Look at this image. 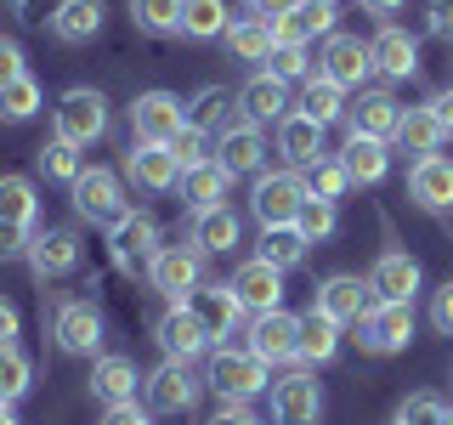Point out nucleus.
<instances>
[{
	"label": "nucleus",
	"instance_id": "nucleus-1",
	"mask_svg": "<svg viewBox=\"0 0 453 425\" xmlns=\"http://www.w3.org/2000/svg\"><path fill=\"white\" fill-rule=\"evenodd\" d=\"M204 386L221 397V403H250V397H261L266 386H273V368H266L255 352H233V346H221L216 358H210L204 368Z\"/></svg>",
	"mask_w": 453,
	"mask_h": 425
},
{
	"label": "nucleus",
	"instance_id": "nucleus-2",
	"mask_svg": "<svg viewBox=\"0 0 453 425\" xmlns=\"http://www.w3.org/2000/svg\"><path fill=\"white\" fill-rule=\"evenodd\" d=\"M51 120H57V136H63V142H74V148H91V142L108 136V97L91 91V85H68V91L57 97Z\"/></svg>",
	"mask_w": 453,
	"mask_h": 425
},
{
	"label": "nucleus",
	"instance_id": "nucleus-3",
	"mask_svg": "<svg viewBox=\"0 0 453 425\" xmlns=\"http://www.w3.org/2000/svg\"><path fill=\"white\" fill-rule=\"evenodd\" d=\"M306 198H311V188H306L301 170H261L255 188H250V210H255L261 227H289L295 216H301Z\"/></svg>",
	"mask_w": 453,
	"mask_h": 425
},
{
	"label": "nucleus",
	"instance_id": "nucleus-4",
	"mask_svg": "<svg viewBox=\"0 0 453 425\" xmlns=\"http://www.w3.org/2000/svg\"><path fill=\"white\" fill-rule=\"evenodd\" d=\"M181 131H188V108H181V97L142 91L131 103V142H142V148H170Z\"/></svg>",
	"mask_w": 453,
	"mask_h": 425
},
{
	"label": "nucleus",
	"instance_id": "nucleus-5",
	"mask_svg": "<svg viewBox=\"0 0 453 425\" xmlns=\"http://www.w3.org/2000/svg\"><path fill=\"white\" fill-rule=\"evenodd\" d=\"M414 340V301H374L357 323V346L368 358H391Z\"/></svg>",
	"mask_w": 453,
	"mask_h": 425
},
{
	"label": "nucleus",
	"instance_id": "nucleus-6",
	"mask_svg": "<svg viewBox=\"0 0 453 425\" xmlns=\"http://www.w3.org/2000/svg\"><path fill=\"white\" fill-rule=\"evenodd\" d=\"M148 283L165 295L170 306H181V301L198 290V283H204V255H198L193 244H165V250L148 261Z\"/></svg>",
	"mask_w": 453,
	"mask_h": 425
},
{
	"label": "nucleus",
	"instance_id": "nucleus-7",
	"mask_svg": "<svg viewBox=\"0 0 453 425\" xmlns=\"http://www.w3.org/2000/svg\"><path fill=\"white\" fill-rule=\"evenodd\" d=\"M108 250H113V261H119L125 273H148V261L165 250V233H159V221H153V216L125 210V216L108 227Z\"/></svg>",
	"mask_w": 453,
	"mask_h": 425
},
{
	"label": "nucleus",
	"instance_id": "nucleus-8",
	"mask_svg": "<svg viewBox=\"0 0 453 425\" xmlns=\"http://www.w3.org/2000/svg\"><path fill=\"white\" fill-rule=\"evenodd\" d=\"M74 210H80V221H119L125 216V182L113 176V170H103V165H85L80 170V182L74 188Z\"/></svg>",
	"mask_w": 453,
	"mask_h": 425
},
{
	"label": "nucleus",
	"instance_id": "nucleus-9",
	"mask_svg": "<svg viewBox=\"0 0 453 425\" xmlns=\"http://www.w3.org/2000/svg\"><path fill=\"white\" fill-rule=\"evenodd\" d=\"M51 335L68 358H96L103 352V312L91 301H63L51 312Z\"/></svg>",
	"mask_w": 453,
	"mask_h": 425
},
{
	"label": "nucleus",
	"instance_id": "nucleus-10",
	"mask_svg": "<svg viewBox=\"0 0 453 425\" xmlns=\"http://www.w3.org/2000/svg\"><path fill=\"white\" fill-rule=\"evenodd\" d=\"M250 352H255L266 368L301 358V318H295V312H283V306H278V312H261V318L250 323Z\"/></svg>",
	"mask_w": 453,
	"mask_h": 425
},
{
	"label": "nucleus",
	"instance_id": "nucleus-11",
	"mask_svg": "<svg viewBox=\"0 0 453 425\" xmlns=\"http://www.w3.org/2000/svg\"><path fill=\"white\" fill-rule=\"evenodd\" d=\"M142 397H148L153 414H188V408L198 403V380H193L188 363H170L165 358L148 380H142Z\"/></svg>",
	"mask_w": 453,
	"mask_h": 425
},
{
	"label": "nucleus",
	"instance_id": "nucleus-12",
	"mask_svg": "<svg viewBox=\"0 0 453 425\" xmlns=\"http://www.w3.org/2000/svg\"><path fill=\"white\" fill-rule=\"evenodd\" d=\"M323 420V391L306 368L283 375L273 386V425H318Z\"/></svg>",
	"mask_w": 453,
	"mask_h": 425
},
{
	"label": "nucleus",
	"instance_id": "nucleus-13",
	"mask_svg": "<svg viewBox=\"0 0 453 425\" xmlns=\"http://www.w3.org/2000/svg\"><path fill=\"white\" fill-rule=\"evenodd\" d=\"M216 165L226 170V176H261V165H266V131H261V125H250V120L226 125V131L216 136Z\"/></svg>",
	"mask_w": 453,
	"mask_h": 425
},
{
	"label": "nucleus",
	"instance_id": "nucleus-14",
	"mask_svg": "<svg viewBox=\"0 0 453 425\" xmlns=\"http://www.w3.org/2000/svg\"><path fill=\"white\" fill-rule=\"evenodd\" d=\"M226 290L238 295V306H244L250 318H261V312H278V306H283V273H278V267H266L261 255H250V261L233 273V283H226Z\"/></svg>",
	"mask_w": 453,
	"mask_h": 425
},
{
	"label": "nucleus",
	"instance_id": "nucleus-15",
	"mask_svg": "<svg viewBox=\"0 0 453 425\" xmlns=\"http://www.w3.org/2000/svg\"><path fill=\"white\" fill-rule=\"evenodd\" d=\"M181 306L198 318V329L210 335V346H216V340H226V335L238 329V318H244V306H238V295L226 290V283H198V290H193Z\"/></svg>",
	"mask_w": 453,
	"mask_h": 425
},
{
	"label": "nucleus",
	"instance_id": "nucleus-16",
	"mask_svg": "<svg viewBox=\"0 0 453 425\" xmlns=\"http://www.w3.org/2000/svg\"><path fill=\"white\" fill-rule=\"evenodd\" d=\"M318 74L334 80L340 91H351V85H363L368 74H374V51H368L357 35H329V46H323V57H318Z\"/></svg>",
	"mask_w": 453,
	"mask_h": 425
},
{
	"label": "nucleus",
	"instance_id": "nucleus-17",
	"mask_svg": "<svg viewBox=\"0 0 453 425\" xmlns=\"http://www.w3.org/2000/svg\"><path fill=\"white\" fill-rule=\"evenodd\" d=\"M368 306H374V290H368L363 278H351V273H334V278L318 283V312L334 318L340 329H346V323H363Z\"/></svg>",
	"mask_w": 453,
	"mask_h": 425
},
{
	"label": "nucleus",
	"instance_id": "nucleus-18",
	"mask_svg": "<svg viewBox=\"0 0 453 425\" xmlns=\"http://www.w3.org/2000/svg\"><path fill=\"white\" fill-rule=\"evenodd\" d=\"M334 23H340V6H334V0H295V12L273 23V35L283 40V46H311L318 35L329 40Z\"/></svg>",
	"mask_w": 453,
	"mask_h": 425
},
{
	"label": "nucleus",
	"instance_id": "nucleus-19",
	"mask_svg": "<svg viewBox=\"0 0 453 425\" xmlns=\"http://www.w3.org/2000/svg\"><path fill=\"white\" fill-rule=\"evenodd\" d=\"M28 267H35V278H68L80 267V233L74 227H46V233H35V250H28Z\"/></svg>",
	"mask_w": 453,
	"mask_h": 425
},
{
	"label": "nucleus",
	"instance_id": "nucleus-20",
	"mask_svg": "<svg viewBox=\"0 0 453 425\" xmlns=\"http://www.w3.org/2000/svg\"><path fill=\"white\" fill-rule=\"evenodd\" d=\"M153 340H159V352L170 363H193L198 352H210V335L198 329V318L188 306H170L159 323H153Z\"/></svg>",
	"mask_w": 453,
	"mask_h": 425
},
{
	"label": "nucleus",
	"instance_id": "nucleus-21",
	"mask_svg": "<svg viewBox=\"0 0 453 425\" xmlns=\"http://www.w3.org/2000/svg\"><path fill=\"white\" fill-rule=\"evenodd\" d=\"M368 290H374V301H414L419 295V261L408 250H386L374 261V273H368Z\"/></svg>",
	"mask_w": 453,
	"mask_h": 425
},
{
	"label": "nucleus",
	"instance_id": "nucleus-22",
	"mask_svg": "<svg viewBox=\"0 0 453 425\" xmlns=\"http://www.w3.org/2000/svg\"><path fill=\"white\" fill-rule=\"evenodd\" d=\"M408 193H414V205H425V210H453V159L448 153H425V159H414V170H408Z\"/></svg>",
	"mask_w": 453,
	"mask_h": 425
},
{
	"label": "nucleus",
	"instance_id": "nucleus-23",
	"mask_svg": "<svg viewBox=\"0 0 453 425\" xmlns=\"http://www.w3.org/2000/svg\"><path fill=\"white\" fill-rule=\"evenodd\" d=\"M396 120H403V103H396L391 91H363L357 103L346 108L351 136H374V142H391L396 136Z\"/></svg>",
	"mask_w": 453,
	"mask_h": 425
},
{
	"label": "nucleus",
	"instance_id": "nucleus-24",
	"mask_svg": "<svg viewBox=\"0 0 453 425\" xmlns=\"http://www.w3.org/2000/svg\"><path fill=\"white\" fill-rule=\"evenodd\" d=\"M125 176H131L142 193H170L181 182V165H176L170 148H142V142H131V153H125Z\"/></svg>",
	"mask_w": 453,
	"mask_h": 425
},
{
	"label": "nucleus",
	"instance_id": "nucleus-25",
	"mask_svg": "<svg viewBox=\"0 0 453 425\" xmlns=\"http://www.w3.org/2000/svg\"><path fill=\"white\" fill-rule=\"evenodd\" d=\"M103 18H108L103 0H57L46 23H51V35L63 40V46H85V40L103 35Z\"/></svg>",
	"mask_w": 453,
	"mask_h": 425
},
{
	"label": "nucleus",
	"instance_id": "nucleus-26",
	"mask_svg": "<svg viewBox=\"0 0 453 425\" xmlns=\"http://www.w3.org/2000/svg\"><path fill=\"white\" fill-rule=\"evenodd\" d=\"M148 375H136V363L131 358H119V352H108V358H96L91 363V397L103 408H113V403H136V386Z\"/></svg>",
	"mask_w": 453,
	"mask_h": 425
},
{
	"label": "nucleus",
	"instance_id": "nucleus-27",
	"mask_svg": "<svg viewBox=\"0 0 453 425\" xmlns=\"http://www.w3.org/2000/svg\"><path fill=\"white\" fill-rule=\"evenodd\" d=\"M368 51H374V74H386V80H408L419 68V46H414V35L408 28H396L386 23L374 40H368Z\"/></svg>",
	"mask_w": 453,
	"mask_h": 425
},
{
	"label": "nucleus",
	"instance_id": "nucleus-28",
	"mask_svg": "<svg viewBox=\"0 0 453 425\" xmlns=\"http://www.w3.org/2000/svg\"><path fill=\"white\" fill-rule=\"evenodd\" d=\"M278 153H283L295 170H301V165H318V159H323V125L306 120L301 108H289V113L278 120Z\"/></svg>",
	"mask_w": 453,
	"mask_h": 425
},
{
	"label": "nucleus",
	"instance_id": "nucleus-29",
	"mask_svg": "<svg viewBox=\"0 0 453 425\" xmlns=\"http://www.w3.org/2000/svg\"><path fill=\"white\" fill-rule=\"evenodd\" d=\"M188 244H193L198 255H226V250H238V216H233L226 205H216V210H193Z\"/></svg>",
	"mask_w": 453,
	"mask_h": 425
},
{
	"label": "nucleus",
	"instance_id": "nucleus-30",
	"mask_svg": "<svg viewBox=\"0 0 453 425\" xmlns=\"http://www.w3.org/2000/svg\"><path fill=\"white\" fill-rule=\"evenodd\" d=\"M238 108H244L250 125H278L289 113V85L273 80V74H255L244 91H238Z\"/></svg>",
	"mask_w": 453,
	"mask_h": 425
},
{
	"label": "nucleus",
	"instance_id": "nucleus-31",
	"mask_svg": "<svg viewBox=\"0 0 453 425\" xmlns=\"http://www.w3.org/2000/svg\"><path fill=\"white\" fill-rule=\"evenodd\" d=\"M340 165H346V176H351V188H374L380 176L391 170V153H386V142H374V136H346V148H340Z\"/></svg>",
	"mask_w": 453,
	"mask_h": 425
},
{
	"label": "nucleus",
	"instance_id": "nucleus-32",
	"mask_svg": "<svg viewBox=\"0 0 453 425\" xmlns=\"http://www.w3.org/2000/svg\"><path fill=\"white\" fill-rule=\"evenodd\" d=\"M442 125H436V113H431V103H425V108H403V120H396V148H403V153H414V159H425V153H436V148H442Z\"/></svg>",
	"mask_w": 453,
	"mask_h": 425
},
{
	"label": "nucleus",
	"instance_id": "nucleus-33",
	"mask_svg": "<svg viewBox=\"0 0 453 425\" xmlns=\"http://www.w3.org/2000/svg\"><path fill=\"white\" fill-rule=\"evenodd\" d=\"M221 40H226V51H233L238 63H266L273 46H278V35H273V23H266V18H233Z\"/></svg>",
	"mask_w": 453,
	"mask_h": 425
},
{
	"label": "nucleus",
	"instance_id": "nucleus-34",
	"mask_svg": "<svg viewBox=\"0 0 453 425\" xmlns=\"http://www.w3.org/2000/svg\"><path fill=\"white\" fill-rule=\"evenodd\" d=\"M226 188H233V176L210 159V165H198V170H181V198H188V210H216L226 205Z\"/></svg>",
	"mask_w": 453,
	"mask_h": 425
},
{
	"label": "nucleus",
	"instance_id": "nucleus-35",
	"mask_svg": "<svg viewBox=\"0 0 453 425\" xmlns=\"http://www.w3.org/2000/svg\"><path fill=\"white\" fill-rule=\"evenodd\" d=\"M233 103L238 97H226V85H204V91L188 103V125L204 136H221L226 125H233Z\"/></svg>",
	"mask_w": 453,
	"mask_h": 425
},
{
	"label": "nucleus",
	"instance_id": "nucleus-36",
	"mask_svg": "<svg viewBox=\"0 0 453 425\" xmlns=\"http://www.w3.org/2000/svg\"><path fill=\"white\" fill-rule=\"evenodd\" d=\"M255 255H261L266 267H278V273H289V267L306 261V233L295 221L289 227H261V250Z\"/></svg>",
	"mask_w": 453,
	"mask_h": 425
},
{
	"label": "nucleus",
	"instance_id": "nucleus-37",
	"mask_svg": "<svg viewBox=\"0 0 453 425\" xmlns=\"http://www.w3.org/2000/svg\"><path fill=\"white\" fill-rule=\"evenodd\" d=\"M340 352V323L323 318L318 306L301 312V363H329Z\"/></svg>",
	"mask_w": 453,
	"mask_h": 425
},
{
	"label": "nucleus",
	"instance_id": "nucleus-38",
	"mask_svg": "<svg viewBox=\"0 0 453 425\" xmlns=\"http://www.w3.org/2000/svg\"><path fill=\"white\" fill-rule=\"evenodd\" d=\"M40 216V193H35V182L28 176H0V221H12V227H35Z\"/></svg>",
	"mask_w": 453,
	"mask_h": 425
},
{
	"label": "nucleus",
	"instance_id": "nucleus-39",
	"mask_svg": "<svg viewBox=\"0 0 453 425\" xmlns=\"http://www.w3.org/2000/svg\"><path fill=\"white\" fill-rule=\"evenodd\" d=\"M301 113H306V120H318L323 131H329L334 120H346V91H340L334 80L311 74V80H306V97H301Z\"/></svg>",
	"mask_w": 453,
	"mask_h": 425
},
{
	"label": "nucleus",
	"instance_id": "nucleus-40",
	"mask_svg": "<svg viewBox=\"0 0 453 425\" xmlns=\"http://www.w3.org/2000/svg\"><path fill=\"white\" fill-rule=\"evenodd\" d=\"M181 35L188 40H221L226 35V0H181Z\"/></svg>",
	"mask_w": 453,
	"mask_h": 425
},
{
	"label": "nucleus",
	"instance_id": "nucleus-41",
	"mask_svg": "<svg viewBox=\"0 0 453 425\" xmlns=\"http://www.w3.org/2000/svg\"><path fill=\"white\" fill-rule=\"evenodd\" d=\"M40 108H46V91H40V80H35V74L12 80L6 91H0V120H6V125H23V120H35Z\"/></svg>",
	"mask_w": 453,
	"mask_h": 425
},
{
	"label": "nucleus",
	"instance_id": "nucleus-42",
	"mask_svg": "<svg viewBox=\"0 0 453 425\" xmlns=\"http://www.w3.org/2000/svg\"><path fill=\"white\" fill-rule=\"evenodd\" d=\"M35 159H40V170H46V182H68V188H74V182H80V170H85L80 148H74V142H63V136H51L46 148L35 153Z\"/></svg>",
	"mask_w": 453,
	"mask_h": 425
},
{
	"label": "nucleus",
	"instance_id": "nucleus-43",
	"mask_svg": "<svg viewBox=\"0 0 453 425\" xmlns=\"http://www.w3.org/2000/svg\"><path fill=\"white\" fill-rule=\"evenodd\" d=\"M35 386V363L23 358L18 346H0V403H18Z\"/></svg>",
	"mask_w": 453,
	"mask_h": 425
},
{
	"label": "nucleus",
	"instance_id": "nucleus-44",
	"mask_svg": "<svg viewBox=\"0 0 453 425\" xmlns=\"http://www.w3.org/2000/svg\"><path fill=\"white\" fill-rule=\"evenodd\" d=\"M131 18L148 35H181V0H131Z\"/></svg>",
	"mask_w": 453,
	"mask_h": 425
},
{
	"label": "nucleus",
	"instance_id": "nucleus-45",
	"mask_svg": "<svg viewBox=\"0 0 453 425\" xmlns=\"http://www.w3.org/2000/svg\"><path fill=\"white\" fill-rule=\"evenodd\" d=\"M306 188H311V198H334V205H340V193L351 188V176H346V165H340V153H323L318 165H306Z\"/></svg>",
	"mask_w": 453,
	"mask_h": 425
},
{
	"label": "nucleus",
	"instance_id": "nucleus-46",
	"mask_svg": "<svg viewBox=\"0 0 453 425\" xmlns=\"http://www.w3.org/2000/svg\"><path fill=\"white\" fill-rule=\"evenodd\" d=\"M295 227L306 233V244H318V238H329L340 227V205H334V198H306L301 216H295Z\"/></svg>",
	"mask_w": 453,
	"mask_h": 425
},
{
	"label": "nucleus",
	"instance_id": "nucleus-47",
	"mask_svg": "<svg viewBox=\"0 0 453 425\" xmlns=\"http://www.w3.org/2000/svg\"><path fill=\"white\" fill-rule=\"evenodd\" d=\"M266 74L283 80V85H289V80H311V57H306V46H283V40H278L273 57H266Z\"/></svg>",
	"mask_w": 453,
	"mask_h": 425
},
{
	"label": "nucleus",
	"instance_id": "nucleus-48",
	"mask_svg": "<svg viewBox=\"0 0 453 425\" xmlns=\"http://www.w3.org/2000/svg\"><path fill=\"white\" fill-rule=\"evenodd\" d=\"M170 153H176V165H181V170H198V165L216 159V136H204V131H193V125H188V131L170 142Z\"/></svg>",
	"mask_w": 453,
	"mask_h": 425
},
{
	"label": "nucleus",
	"instance_id": "nucleus-49",
	"mask_svg": "<svg viewBox=\"0 0 453 425\" xmlns=\"http://www.w3.org/2000/svg\"><path fill=\"white\" fill-rule=\"evenodd\" d=\"M448 414V403L436 391H414V397H403V408H396V425H436Z\"/></svg>",
	"mask_w": 453,
	"mask_h": 425
},
{
	"label": "nucleus",
	"instance_id": "nucleus-50",
	"mask_svg": "<svg viewBox=\"0 0 453 425\" xmlns=\"http://www.w3.org/2000/svg\"><path fill=\"white\" fill-rule=\"evenodd\" d=\"M28 250H35V227L0 221V261H28Z\"/></svg>",
	"mask_w": 453,
	"mask_h": 425
},
{
	"label": "nucleus",
	"instance_id": "nucleus-51",
	"mask_svg": "<svg viewBox=\"0 0 453 425\" xmlns=\"http://www.w3.org/2000/svg\"><path fill=\"white\" fill-rule=\"evenodd\" d=\"M23 74H28V57H23V46L0 35V91H6L12 80H23Z\"/></svg>",
	"mask_w": 453,
	"mask_h": 425
},
{
	"label": "nucleus",
	"instance_id": "nucleus-52",
	"mask_svg": "<svg viewBox=\"0 0 453 425\" xmlns=\"http://www.w3.org/2000/svg\"><path fill=\"white\" fill-rule=\"evenodd\" d=\"M431 329L453 335V278L442 283V290H431Z\"/></svg>",
	"mask_w": 453,
	"mask_h": 425
},
{
	"label": "nucleus",
	"instance_id": "nucleus-53",
	"mask_svg": "<svg viewBox=\"0 0 453 425\" xmlns=\"http://www.w3.org/2000/svg\"><path fill=\"white\" fill-rule=\"evenodd\" d=\"M425 23H431V35H436V40H453V0H431Z\"/></svg>",
	"mask_w": 453,
	"mask_h": 425
},
{
	"label": "nucleus",
	"instance_id": "nucleus-54",
	"mask_svg": "<svg viewBox=\"0 0 453 425\" xmlns=\"http://www.w3.org/2000/svg\"><path fill=\"white\" fill-rule=\"evenodd\" d=\"M295 12V0H244V18H266V23H278V18H289Z\"/></svg>",
	"mask_w": 453,
	"mask_h": 425
},
{
	"label": "nucleus",
	"instance_id": "nucleus-55",
	"mask_svg": "<svg viewBox=\"0 0 453 425\" xmlns=\"http://www.w3.org/2000/svg\"><path fill=\"white\" fill-rule=\"evenodd\" d=\"M103 425H148V408H136V403H113V408H103Z\"/></svg>",
	"mask_w": 453,
	"mask_h": 425
},
{
	"label": "nucleus",
	"instance_id": "nucleus-56",
	"mask_svg": "<svg viewBox=\"0 0 453 425\" xmlns=\"http://www.w3.org/2000/svg\"><path fill=\"white\" fill-rule=\"evenodd\" d=\"M210 425H261V420L250 414V403H221L216 414H210Z\"/></svg>",
	"mask_w": 453,
	"mask_h": 425
},
{
	"label": "nucleus",
	"instance_id": "nucleus-57",
	"mask_svg": "<svg viewBox=\"0 0 453 425\" xmlns=\"http://www.w3.org/2000/svg\"><path fill=\"white\" fill-rule=\"evenodd\" d=\"M18 329H23V318H18V306L0 295V346H18Z\"/></svg>",
	"mask_w": 453,
	"mask_h": 425
},
{
	"label": "nucleus",
	"instance_id": "nucleus-58",
	"mask_svg": "<svg viewBox=\"0 0 453 425\" xmlns=\"http://www.w3.org/2000/svg\"><path fill=\"white\" fill-rule=\"evenodd\" d=\"M431 113H436V125H442V131L453 136V85H448V91H436V97H431Z\"/></svg>",
	"mask_w": 453,
	"mask_h": 425
},
{
	"label": "nucleus",
	"instance_id": "nucleus-59",
	"mask_svg": "<svg viewBox=\"0 0 453 425\" xmlns=\"http://www.w3.org/2000/svg\"><path fill=\"white\" fill-rule=\"evenodd\" d=\"M363 6H368V12H374V18H391V12H403V6H408V0H363Z\"/></svg>",
	"mask_w": 453,
	"mask_h": 425
},
{
	"label": "nucleus",
	"instance_id": "nucleus-60",
	"mask_svg": "<svg viewBox=\"0 0 453 425\" xmlns=\"http://www.w3.org/2000/svg\"><path fill=\"white\" fill-rule=\"evenodd\" d=\"M0 425H18V414H12V403H0Z\"/></svg>",
	"mask_w": 453,
	"mask_h": 425
},
{
	"label": "nucleus",
	"instance_id": "nucleus-61",
	"mask_svg": "<svg viewBox=\"0 0 453 425\" xmlns=\"http://www.w3.org/2000/svg\"><path fill=\"white\" fill-rule=\"evenodd\" d=\"M12 6H18V12H35V6H40V0H12Z\"/></svg>",
	"mask_w": 453,
	"mask_h": 425
},
{
	"label": "nucleus",
	"instance_id": "nucleus-62",
	"mask_svg": "<svg viewBox=\"0 0 453 425\" xmlns=\"http://www.w3.org/2000/svg\"><path fill=\"white\" fill-rule=\"evenodd\" d=\"M436 425H453V408H448V414H442V420H436Z\"/></svg>",
	"mask_w": 453,
	"mask_h": 425
}]
</instances>
